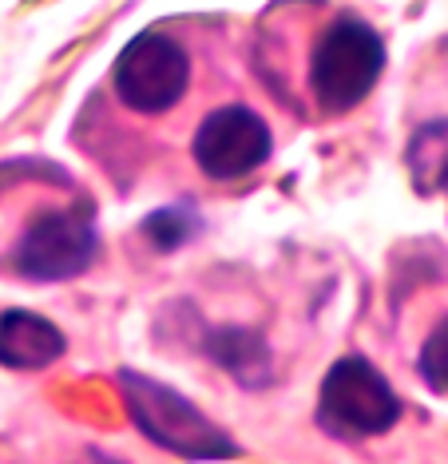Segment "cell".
I'll list each match as a JSON object with an SVG mask.
<instances>
[{"label":"cell","mask_w":448,"mask_h":464,"mask_svg":"<svg viewBox=\"0 0 448 464\" xmlns=\"http://www.w3.org/2000/svg\"><path fill=\"white\" fill-rule=\"evenodd\" d=\"M385 72V40L357 16H337L309 56V96L322 115H346L377 88Z\"/></svg>","instance_id":"obj_1"},{"label":"cell","mask_w":448,"mask_h":464,"mask_svg":"<svg viewBox=\"0 0 448 464\" xmlns=\"http://www.w3.org/2000/svg\"><path fill=\"white\" fill-rule=\"evenodd\" d=\"M95 250H100V235L88 203L44 207L28 218L24 235L16 238L13 266L28 282H68L92 266Z\"/></svg>","instance_id":"obj_2"},{"label":"cell","mask_w":448,"mask_h":464,"mask_svg":"<svg viewBox=\"0 0 448 464\" xmlns=\"http://www.w3.org/2000/svg\"><path fill=\"white\" fill-rule=\"evenodd\" d=\"M401 397L373 369L365 357H341L329 365L322 393H317V420L346 440L381 437L397 425Z\"/></svg>","instance_id":"obj_3"},{"label":"cell","mask_w":448,"mask_h":464,"mask_svg":"<svg viewBox=\"0 0 448 464\" xmlns=\"http://www.w3.org/2000/svg\"><path fill=\"white\" fill-rule=\"evenodd\" d=\"M112 88L131 111L163 115L190 88V56L175 36L140 33L123 44L112 68Z\"/></svg>","instance_id":"obj_4"},{"label":"cell","mask_w":448,"mask_h":464,"mask_svg":"<svg viewBox=\"0 0 448 464\" xmlns=\"http://www.w3.org/2000/svg\"><path fill=\"white\" fill-rule=\"evenodd\" d=\"M127 409H131L135 425H140L155 445H163L170 452L183 457H234V440L227 432H219L207 417L199 413L190 401H183L175 389L151 382L143 373H120Z\"/></svg>","instance_id":"obj_5"},{"label":"cell","mask_w":448,"mask_h":464,"mask_svg":"<svg viewBox=\"0 0 448 464\" xmlns=\"http://www.w3.org/2000/svg\"><path fill=\"white\" fill-rule=\"evenodd\" d=\"M274 140L270 128L258 111L242 108V103H227V108L210 111L199 123L190 155L195 167L215 183H234V179H247L250 171L270 160Z\"/></svg>","instance_id":"obj_6"},{"label":"cell","mask_w":448,"mask_h":464,"mask_svg":"<svg viewBox=\"0 0 448 464\" xmlns=\"http://www.w3.org/2000/svg\"><path fill=\"white\" fill-rule=\"evenodd\" d=\"M68 350V337L40 314L8 310L0 314V365L5 369H44L60 362Z\"/></svg>","instance_id":"obj_7"},{"label":"cell","mask_w":448,"mask_h":464,"mask_svg":"<svg viewBox=\"0 0 448 464\" xmlns=\"http://www.w3.org/2000/svg\"><path fill=\"white\" fill-rule=\"evenodd\" d=\"M409 179L421 195H444L448 191V120L421 123L404 147Z\"/></svg>","instance_id":"obj_8"},{"label":"cell","mask_w":448,"mask_h":464,"mask_svg":"<svg viewBox=\"0 0 448 464\" xmlns=\"http://www.w3.org/2000/svg\"><path fill=\"white\" fill-rule=\"evenodd\" d=\"M417 369H421V377H424V385H429V389H436V393H448V318L436 325L429 337H424Z\"/></svg>","instance_id":"obj_9"},{"label":"cell","mask_w":448,"mask_h":464,"mask_svg":"<svg viewBox=\"0 0 448 464\" xmlns=\"http://www.w3.org/2000/svg\"><path fill=\"white\" fill-rule=\"evenodd\" d=\"M143 230L155 238V246H159V250H175L179 242H187V238H190V230H195V223H190L183 210L170 207V210H159V215L147 218Z\"/></svg>","instance_id":"obj_10"}]
</instances>
